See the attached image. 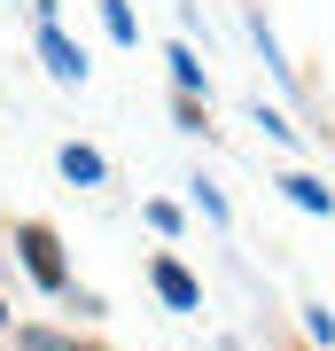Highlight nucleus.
I'll list each match as a JSON object with an SVG mask.
<instances>
[{
  "instance_id": "f257e3e1",
  "label": "nucleus",
  "mask_w": 335,
  "mask_h": 351,
  "mask_svg": "<svg viewBox=\"0 0 335 351\" xmlns=\"http://www.w3.org/2000/svg\"><path fill=\"white\" fill-rule=\"evenodd\" d=\"M16 250H24V265H32L39 289H62V281H71V274H62V242L47 234V226H24V234H16Z\"/></svg>"
},
{
  "instance_id": "f03ea898",
  "label": "nucleus",
  "mask_w": 335,
  "mask_h": 351,
  "mask_svg": "<svg viewBox=\"0 0 335 351\" xmlns=\"http://www.w3.org/2000/svg\"><path fill=\"white\" fill-rule=\"evenodd\" d=\"M39 55H47V71L62 78V86H78V78H86V55L71 47V39H62L55 24H39Z\"/></svg>"
},
{
  "instance_id": "7ed1b4c3",
  "label": "nucleus",
  "mask_w": 335,
  "mask_h": 351,
  "mask_svg": "<svg viewBox=\"0 0 335 351\" xmlns=\"http://www.w3.org/2000/svg\"><path fill=\"white\" fill-rule=\"evenodd\" d=\"M156 297L172 304V313H195V304H203V289H195V274H187V265L156 258Z\"/></svg>"
},
{
  "instance_id": "20e7f679",
  "label": "nucleus",
  "mask_w": 335,
  "mask_h": 351,
  "mask_svg": "<svg viewBox=\"0 0 335 351\" xmlns=\"http://www.w3.org/2000/svg\"><path fill=\"white\" fill-rule=\"evenodd\" d=\"M62 172H71L78 188H101V180H110V164H101L94 149H78V141H71V149H62Z\"/></svg>"
},
{
  "instance_id": "39448f33",
  "label": "nucleus",
  "mask_w": 335,
  "mask_h": 351,
  "mask_svg": "<svg viewBox=\"0 0 335 351\" xmlns=\"http://www.w3.org/2000/svg\"><path fill=\"white\" fill-rule=\"evenodd\" d=\"M281 188H288V203H297V211H327V203H335V195L320 188V180H304V172H288Z\"/></svg>"
},
{
  "instance_id": "423d86ee",
  "label": "nucleus",
  "mask_w": 335,
  "mask_h": 351,
  "mask_svg": "<svg viewBox=\"0 0 335 351\" xmlns=\"http://www.w3.org/2000/svg\"><path fill=\"white\" fill-rule=\"evenodd\" d=\"M16 351H86V343H71V336H47V328H24V336H16Z\"/></svg>"
},
{
  "instance_id": "0eeeda50",
  "label": "nucleus",
  "mask_w": 335,
  "mask_h": 351,
  "mask_svg": "<svg viewBox=\"0 0 335 351\" xmlns=\"http://www.w3.org/2000/svg\"><path fill=\"white\" fill-rule=\"evenodd\" d=\"M164 63H172V78H179V86H187V94H195V86H203V63H195V55H187V47H172V55H164Z\"/></svg>"
},
{
  "instance_id": "6e6552de",
  "label": "nucleus",
  "mask_w": 335,
  "mask_h": 351,
  "mask_svg": "<svg viewBox=\"0 0 335 351\" xmlns=\"http://www.w3.org/2000/svg\"><path fill=\"white\" fill-rule=\"evenodd\" d=\"M101 24H110V39H133V8L125 0H101Z\"/></svg>"
},
{
  "instance_id": "1a4fd4ad",
  "label": "nucleus",
  "mask_w": 335,
  "mask_h": 351,
  "mask_svg": "<svg viewBox=\"0 0 335 351\" xmlns=\"http://www.w3.org/2000/svg\"><path fill=\"white\" fill-rule=\"evenodd\" d=\"M0 320H8V313H0Z\"/></svg>"
}]
</instances>
